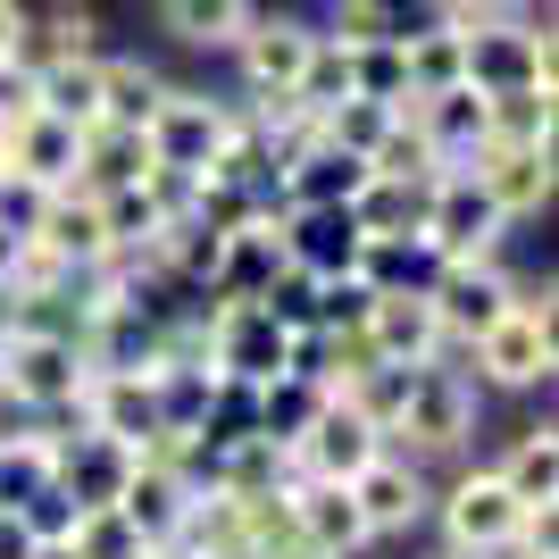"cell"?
Here are the masks:
<instances>
[{
    "instance_id": "cell-19",
    "label": "cell",
    "mask_w": 559,
    "mask_h": 559,
    "mask_svg": "<svg viewBox=\"0 0 559 559\" xmlns=\"http://www.w3.org/2000/svg\"><path fill=\"white\" fill-rule=\"evenodd\" d=\"M284 259L318 284L350 276V267H359V226H350V210H284Z\"/></svg>"
},
{
    "instance_id": "cell-8",
    "label": "cell",
    "mask_w": 559,
    "mask_h": 559,
    "mask_svg": "<svg viewBox=\"0 0 559 559\" xmlns=\"http://www.w3.org/2000/svg\"><path fill=\"white\" fill-rule=\"evenodd\" d=\"M376 451H384V435H376V426L359 418L343 393H326L318 409H309V426L293 435V451H284V460H293V476H318V485H350V476H359Z\"/></svg>"
},
{
    "instance_id": "cell-20",
    "label": "cell",
    "mask_w": 559,
    "mask_h": 559,
    "mask_svg": "<svg viewBox=\"0 0 559 559\" xmlns=\"http://www.w3.org/2000/svg\"><path fill=\"white\" fill-rule=\"evenodd\" d=\"M409 126L426 134V151H435L443 167H467V159L492 142L485 93H476V84H460V93H435V100H409Z\"/></svg>"
},
{
    "instance_id": "cell-7",
    "label": "cell",
    "mask_w": 559,
    "mask_h": 559,
    "mask_svg": "<svg viewBox=\"0 0 559 559\" xmlns=\"http://www.w3.org/2000/svg\"><path fill=\"white\" fill-rule=\"evenodd\" d=\"M426 301H435V318H443V343L467 350L501 309L518 301V276L501 267V259H435V267H426Z\"/></svg>"
},
{
    "instance_id": "cell-6",
    "label": "cell",
    "mask_w": 559,
    "mask_h": 559,
    "mask_svg": "<svg viewBox=\"0 0 559 559\" xmlns=\"http://www.w3.org/2000/svg\"><path fill=\"white\" fill-rule=\"evenodd\" d=\"M234 117L226 100L210 93H185V84H167L159 109H151V126H142V142H151V167H176V176H210V159L234 142Z\"/></svg>"
},
{
    "instance_id": "cell-26",
    "label": "cell",
    "mask_w": 559,
    "mask_h": 559,
    "mask_svg": "<svg viewBox=\"0 0 559 559\" xmlns=\"http://www.w3.org/2000/svg\"><path fill=\"white\" fill-rule=\"evenodd\" d=\"M159 25L185 50H234L251 25V0H159Z\"/></svg>"
},
{
    "instance_id": "cell-2",
    "label": "cell",
    "mask_w": 559,
    "mask_h": 559,
    "mask_svg": "<svg viewBox=\"0 0 559 559\" xmlns=\"http://www.w3.org/2000/svg\"><path fill=\"white\" fill-rule=\"evenodd\" d=\"M467 359H476V376H485L492 393H535V384H551V284H543V293L518 284V301L467 343Z\"/></svg>"
},
{
    "instance_id": "cell-28",
    "label": "cell",
    "mask_w": 559,
    "mask_h": 559,
    "mask_svg": "<svg viewBox=\"0 0 559 559\" xmlns=\"http://www.w3.org/2000/svg\"><path fill=\"white\" fill-rule=\"evenodd\" d=\"M485 126H492V142H551V126H559V93H551V84L485 93Z\"/></svg>"
},
{
    "instance_id": "cell-25",
    "label": "cell",
    "mask_w": 559,
    "mask_h": 559,
    "mask_svg": "<svg viewBox=\"0 0 559 559\" xmlns=\"http://www.w3.org/2000/svg\"><path fill=\"white\" fill-rule=\"evenodd\" d=\"M492 476L510 485L518 510H543V501L559 492V435H551V426H526V435H510V451L492 460Z\"/></svg>"
},
{
    "instance_id": "cell-35",
    "label": "cell",
    "mask_w": 559,
    "mask_h": 559,
    "mask_svg": "<svg viewBox=\"0 0 559 559\" xmlns=\"http://www.w3.org/2000/svg\"><path fill=\"white\" fill-rule=\"evenodd\" d=\"M34 551V535H25V518L9 510V501H0V559H25Z\"/></svg>"
},
{
    "instance_id": "cell-31",
    "label": "cell",
    "mask_w": 559,
    "mask_h": 559,
    "mask_svg": "<svg viewBox=\"0 0 559 559\" xmlns=\"http://www.w3.org/2000/svg\"><path fill=\"white\" fill-rule=\"evenodd\" d=\"M68 551H75V559H151V543L126 526V510H75Z\"/></svg>"
},
{
    "instance_id": "cell-34",
    "label": "cell",
    "mask_w": 559,
    "mask_h": 559,
    "mask_svg": "<svg viewBox=\"0 0 559 559\" xmlns=\"http://www.w3.org/2000/svg\"><path fill=\"white\" fill-rule=\"evenodd\" d=\"M25 34H34V17H25L17 0H0V59H17V50H25Z\"/></svg>"
},
{
    "instance_id": "cell-29",
    "label": "cell",
    "mask_w": 559,
    "mask_h": 559,
    "mask_svg": "<svg viewBox=\"0 0 559 559\" xmlns=\"http://www.w3.org/2000/svg\"><path fill=\"white\" fill-rule=\"evenodd\" d=\"M151 176V142L126 134V126H93L84 134V185L93 192H117V185H142Z\"/></svg>"
},
{
    "instance_id": "cell-32",
    "label": "cell",
    "mask_w": 559,
    "mask_h": 559,
    "mask_svg": "<svg viewBox=\"0 0 559 559\" xmlns=\"http://www.w3.org/2000/svg\"><path fill=\"white\" fill-rule=\"evenodd\" d=\"M9 510L25 518V535H34V543H68L75 535V501L59 485H50V492H25V501H9Z\"/></svg>"
},
{
    "instance_id": "cell-24",
    "label": "cell",
    "mask_w": 559,
    "mask_h": 559,
    "mask_svg": "<svg viewBox=\"0 0 559 559\" xmlns=\"http://www.w3.org/2000/svg\"><path fill=\"white\" fill-rule=\"evenodd\" d=\"M418 210H426V185H401V176H368V185L350 192L359 242H409V234H418Z\"/></svg>"
},
{
    "instance_id": "cell-10",
    "label": "cell",
    "mask_w": 559,
    "mask_h": 559,
    "mask_svg": "<svg viewBox=\"0 0 559 559\" xmlns=\"http://www.w3.org/2000/svg\"><path fill=\"white\" fill-rule=\"evenodd\" d=\"M359 334H368L376 368H435L451 350L443 318L426 301V284H409V293H368V301H359Z\"/></svg>"
},
{
    "instance_id": "cell-4",
    "label": "cell",
    "mask_w": 559,
    "mask_h": 559,
    "mask_svg": "<svg viewBox=\"0 0 559 559\" xmlns=\"http://www.w3.org/2000/svg\"><path fill=\"white\" fill-rule=\"evenodd\" d=\"M210 368L234 376V384H276V376H293V343L301 334L284 326L267 301H210Z\"/></svg>"
},
{
    "instance_id": "cell-27",
    "label": "cell",
    "mask_w": 559,
    "mask_h": 559,
    "mask_svg": "<svg viewBox=\"0 0 559 559\" xmlns=\"http://www.w3.org/2000/svg\"><path fill=\"white\" fill-rule=\"evenodd\" d=\"M167 75L142 68V59H100V126H126V134H142L151 126V109H159Z\"/></svg>"
},
{
    "instance_id": "cell-13",
    "label": "cell",
    "mask_w": 559,
    "mask_h": 559,
    "mask_svg": "<svg viewBox=\"0 0 559 559\" xmlns=\"http://www.w3.org/2000/svg\"><path fill=\"white\" fill-rule=\"evenodd\" d=\"M467 176L485 185V201L501 210V226H526V217L551 210V142H485L476 159H467Z\"/></svg>"
},
{
    "instance_id": "cell-16",
    "label": "cell",
    "mask_w": 559,
    "mask_h": 559,
    "mask_svg": "<svg viewBox=\"0 0 559 559\" xmlns=\"http://www.w3.org/2000/svg\"><path fill=\"white\" fill-rule=\"evenodd\" d=\"M309 50H318V25H301V17H251V25H242V43H234L251 100L293 93V84H301V68H309Z\"/></svg>"
},
{
    "instance_id": "cell-38",
    "label": "cell",
    "mask_w": 559,
    "mask_h": 559,
    "mask_svg": "<svg viewBox=\"0 0 559 559\" xmlns=\"http://www.w3.org/2000/svg\"><path fill=\"white\" fill-rule=\"evenodd\" d=\"M25 559H75V551H68V543H34Z\"/></svg>"
},
{
    "instance_id": "cell-37",
    "label": "cell",
    "mask_w": 559,
    "mask_h": 559,
    "mask_svg": "<svg viewBox=\"0 0 559 559\" xmlns=\"http://www.w3.org/2000/svg\"><path fill=\"white\" fill-rule=\"evenodd\" d=\"M476 559H543V551H526V543H501V551H476Z\"/></svg>"
},
{
    "instance_id": "cell-21",
    "label": "cell",
    "mask_w": 559,
    "mask_h": 559,
    "mask_svg": "<svg viewBox=\"0 0 559 559\" xmlns=\"http://www.w3.org/2000/svg\"><path fill=\"white\" fill-rule=\"evenodd\" d=\"M192 492H201V485H185V476H167V467H142V460H134V476H126V492H117V510H126V526H134L151 551H167V543H176V526H185V510H192Z\"/></svg>"
},
{
    "instance_id": "cell-39",
    "label": "cell",
    "mask_w": 559,
    "mask_h": 559,
    "mask_svg": "<svg viewBox=\"0 0 559 559\" xmlns=\"http://www.w3.org/2000/svg\"><path fill=\"white\" fill-rule=\"evenodd\" d=\"M0 167H9V126H0Z\"/></svg>"
},
{
    "instance_id": "cell-33",
    "label": "cell",
    "mask_w": 559,
    "mask_h": 559,
    "mask_svg": "<svg viewBox=\"0 0 559 559\" xmlns=\"http://www.w3.org/2000/svg\"><path fill=\"white\" fill-rule=\"evenodd\" d=\"M25 117H34V68L0 59V126H25Z\"/></svg>"
},
{
    "instance_id": "cell-5",
    "label": "cell",
    "mask_w": 559,
    "mask_h": 559,
    "mask_svg": "<svg viewBox=\"0 0 559 559\" xmlns=\"http://www.w3.org/2000/svg\"><path fill=\"white\" fill-rule=\"evenodd\" d=\"M501 234L510 226H501V210L485 201V185L467 167H443L426 185V210H418V251L426 259H492Z\"/></svg>"
},
{
    "instance_id": "cell-23",
    "label": "cell",
    "mask_w": 559,
    "mask_h": 559,
    "mask_svg": "<svg viewBox=\"0 0 559 559\" xmlns=\"http://www.w3.org/2000/svg\"><path fill=\"white\" fill-rule=\"evenodd\" d=\"M401 68H409V100H435V93H460L467 84V50H460V34L451 25H409L401 34Z\"/></svg>"
},
{
    "instance_id": "cell-9",
    "label": "cell",
    "mask_w": 559,
    "mask_h": 559,
    "mask_svg": "<svg viewBox=\"0 0 559 559\" xmlns=\"http://www.w3.org/2000/svg\"><path fill=\"white\" fill-rule=\"evenodd\" d=\"M518 526H526V510L510 501V485H501L492 467H460V476L443 485V543H451V559L501 551V543H518Z\"/></svg>"
},
{
    "instance_id": "cell-1",
    "label": "cell",
    "mask_w": 559,
    "mask_h": 559,
    "mask_svg": "<svg viewBox=\"0 0 559 559\" xmlns=\"http://www.w3.org/2000/svg\"><path fill=\"white\" fill-rule=\"evenodd\" d=\"M467 435H476V384H467L460 368H409V393H401V418L393 435H384V451H401V460H443V451H460Z\"/></svg>"
},
{
    "instance_id": "cell-17",
    "label": "cell",
    "mask_w": 559,
    "mask_h": 559,
    "mask_svg": "<svg viewBox=\"0 0 559 559\" xmlns=\"http://www.w3.org/2000/svg\"><path fill=\"white\" fill-rule=\"evenodd\" d=\"M359 185H368V159H350L334 142H309L276 167V210H350Z\"/></svg>"
},
{
    "instance_id": "cell-14",
    "label": "cell",
    "mask_w": 559,
    "mask_h": 559,
    "mask_svg": "<svg viewBox=\"0 0 559 559\" xmlns=\"http://www.w3.org/2000/svg\"><path fill=\"white\" fill-rule=\"evenodd\" d=\"M284 501H293V535L309 559H359L368 551V518L350 501V485H318V476H284Z\"/></svg>"
},
{
    "instance_id": "cell-11",
    "label": "cell",
    "mask_w": 559,
    "mask_h": 559,
    "mask_svg": "<svg viewBox=\"0 0 559 559\" xmlns=\"http://www.w3.org/2000/svg\"><path fill=\"white\" fill-rule=\"evenodd\" d=\"M25 242H34L43 259H59L68 276H93V267H109V259H117L109 217H100V192H93V185L50 192L43 210H34V226H25Z\"/></svg>"
},
{
    "instance_id": "cell-30",
    "label": "cell",
    "mask_w": 559,
    "mask_h": 559,
    "mask_svg": "<svg viewBox=\"0 0 559 559\" xmlns=\"http://www.w3.org/2000/svg\"><path fill=\"white\" fill-rule=\"evenodd\" d=\"M401 126V109H384V100H334L326 117H318V142H334V151H350V159H376V142Z\"/></svg>"
},
{
    "instance_id": "cell-22",
    "label": "cell",
    "mask_w": 559,
    "mask_h": 559,
    "mask_svg": "<svg viewBox=\"0 0 559 559\" xmlns=\"http://www.w3.org/2000/svg\"><path fill=\"white\" fill-rule=\"evenodd\" d=\"M34 109L75 126V134H93L100 126V59H50V68H34Z\"/></svg>"
},
{
    "instance_id": "cell-18",
    "label": "cell",
    "mask_w": 559,
    "mask_h": 559,
    "mask_svg": "<svg viewBox=\"0 0 559 559\" xmlns=\"http://www.w3.org/2000/svg\"><path fill=\"white\" fill-rule=\"evenodd\" d=\"M9 176H25V185H43V192L84 185V134L34 109L25 126H9Z\"/></svg>"
},
{
    "instance_id": "cell-3",
    "label": "cell",
    "mask_w": 559,
    "mask_h": 559,
    "mask_svg": "<svg viewBox=\"0 0 559 559\" xmlns=\"http://www.w3.org/2000/svg\"><path fill=\"white\" fill-rule=\"evenodd\" d=\"M84 376H93V359L75 334H9L0 343V393L25 401L34 418H75Z\"/></svg>"
},
{
    "instance_id": "cell-15",
    "label": "cell",
    "mask_w": 559,
    "mask_h": 559,
    "mask_svg": "<svg viewBox=\"0 0 559 559\" xmlns=\"http://www.w3.org/2000/svg\"><path fill=\"white\" fill-rule=\"evenodd\" d=\"M350 501H359V518H368V535L384 543V535H409L426 518V467L418 460H401V451H376L359 476H350Z\"/></svg>"
},
{
    "instance_id": "cell-36",
    "label": "cell",
    "mask_w": 559,
    "mask_h": 559,
    "mask_svg": "<svg viewBox=\"0 0 559 559\" xmlns=\"http://www.w3.org/2000/svg\"><path fill=\"white\" fill-rule=\"evenodd\" d=\"M17 251H25V234H9V226H0V284H9V267H17Z\"/></svg>"
},
{
    "instance_id": "cell-12",
    "label": "cell",
    "mask_w": 559,
    "mask_h": 559,
    "mask_svg": "<svg viewBox=\"0 0 559 559\" xmlns=\"http://www.w3.org/2000/svg\"><path fill=\"white\" fill-rule=\"evenodd\" d=\"M460 50H467V84H476V93L551 84V25L501 17V25H476V34H460Z\"/></svg>"
}]
</instances>
